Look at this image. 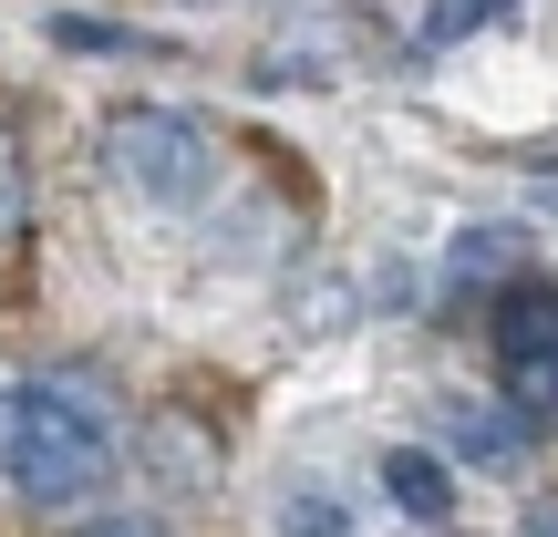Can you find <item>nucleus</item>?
Returning <instances> with one entry per match:
<instances>
[{
	"instance_id": "nucleus-3",
	"label": "nucleus",
	"mask_w": 558,
	"mask_h": 537,
	"mask_svg": "<svg viewBox=\"0 0 558 537\" xmlns=\"http://www.w3.org/2000/svg\"><path fill=\"white\" fill-rule=\"evenodd\" d=\"M497 393L527 424L558 414V279H507L497 290Z\"/></svg>"
},
{
	"instance_id": "nucleus-13",
	"label": "nucleus",
	"mask_w": 558,
	"mask_h": 537,
	"mask_svg": "<svg viewBox=\"0 0 558 537\" xmlns=\"http://www.w3.org/2000/svg\"><path fill=\"white\" fill-rule=\"evenodd\" d=\"M21 218H32V166H21L11 124H0V239H21Z\"/></svg>"
},
{
	"instance_id": "nucleus-9",
	"label": "nucleus",
	"mask_w": 558,
	"mask_h": 537,
	"mask_svg": "<svg viewBox=\"0 0 558 537\" xmlns=\"http://www.w3.org/2000/svg\"><path fill=\"white\" fill-rule=\"evenodd\" d=\"M527 0H424L414 11V52H456V41L497 32V21H518Z\"/></svg>"
},
{
	"instance_id": "nucleus-6",
	"label": "nucleus",
	"mask_w": 558,
	"mask_h": 537,
	"mask_svg": "<svg viewBox=\"0 0 558 537\" xmlns=\"http://www.w3.org/2000/svg\"><path fill=\"white\" fill-rule=\"evenodd\" d=\"M269 537H362V507L320 465H279L269 476Z\"/></svg>"
},
{
	"instance_id": "nucleus-2",
	"label": "nucleus",
	"mask_w": 558,
	"mask_h": 537,
	"mask_svg": "<svg viewBox=\"0 0 558 537\" xmlns=\"http://www.w3.org/2000/svg\"><path fill=\"white\" fill-rule=\"evenodd\" d=\"M104 176L156 218H207L228 186V145L197 103H114L104 114Z\"/></svg>"
},
{
	"instance_id": "nucleus-15",
	"label": "nucleus",
	"mask_w": 558,
	"mask_h": 537,
	"mask_svg": "<svg viewBox=\"0 0 558 537\" xmlns=\"http://www.w3.org/2000/svg\"><path fill=\"white\" fill-rule=\"evenodd\" d=\"M518 537H558V507H527V527Z\"/></svg>"
},
{
	"instance_id": "nucleus-10",
	"label": "nucleus",
	"mask_w": 558,
	"mask_h": 537,
	"mask_svg": "<svg viewBox=\"0 0 558 537\" xmlns=\"http://www.w3.org/2000/svg\"><path fill=\"white\" fill-rule=\"evenodd\" d=\"M518 259H527V228H497V218H486V228H456V248H445V269L476 279V290H507V269H518Z\"/></svg>"
},
{
	"instance_id": "nucleus-4",
	"label": "nucleus",
	"mask_w": 558,
	"mask_h": 537,
	"mask_svg": "<svg viewBox=\"0 0 558 537\" xmlns=\"http://www.w3.org/2000/svg\"><path fill=\"white\" fill-rule=\"evenodd\" d=\"M352 62H373V11H300L248 73L259 94H290V83H341Z\"/></svg>"
},
{
	"instance_id": "nucleus-12",
	"label": "nucleus",
	"mask_w": 558,
	"mask_h": 537,
	"mask_svg": "<svg viewBox=\"0 0 558 537\" xmlns=\"http://www.w3.org/2000/svg\"><path fill=\"white\" fill-rule=\"evenodd\" d=\"M352 310H362V290H352L341 269H331V279H311V290L290 300V320H300V331H331V320H352Z\"/></svg>"
},
{
	"instance_id": "nucleus-1",
	"label": "nucleus",
	"mask_w": 558,
	"mask_h": 537,
	"mask_svg": "<svg viewBox=\"0 0 558 537\" xmlns=\"http://www.w3.org/2000/svg\"><path fill=\"white\" fill-rule=\"evenodd\" d=\"M124 455V414H114V382L83 373V362H41L32 382L11 393V476L21 507H83Z\"/></svg>"
},
{
	"instance_id": "nucleus-14",
	"label": "nucleus",
	"mask_w": 558,
	"mask_h": 537,
	"mask_svg": "<svg viewBox=\"0 0 558 537\" xmlns=\"http://www.w3.org/2000/svg\"><path fill=\"white\" fill-rule=\"evenodd\" d=\"M73 537H177L166 517H94V527H73Z\"/></svg>"
},
{
	"instance_id": "nucleus-5",
	"label": "nucleus",
	"mask_w": 558,
	"mask_h": 537,
	"mask_svg": "<svg viewBox=\"0 0 558 537\" xmlns=\"http://www.w3.org/2000/svg\"><path fill=\"white\" fill-rule=\"evenodd\" d=\"M135 455H145V476L177 486V497H218V486H228V444L207 435L197 414H177V403L145 414V444H135Z\"/></svg>"
},
{
	"instance_id": "nucleus-17",
	"label": "nucleus",
	"mask_w": 558,
	"mask_h": 537,
	"mask_svg": "<svg viewBox=\"0 0 558 537\" xmlns=\"http://www.w3.org/2000/svg\"><path fill=\"white\" fill-rule=\"evenodd\" d=\"M414 537H456V527H414Z\"/></svg>"
},
{
	"instance_id": "nucleus-8",
	"label": "nucleus",
	"mask_w": 558,
	"mask_h": 537,
	"mask_svg": "<svg viewBox=\"0 0 558 537\" xmlns=\"http://www.w3.org/2000/svg\"><path fill=\"white\" fill-rule=\"evenodd\" d=\"M383 497H393L414 527H445L456 517V465H445L435 444H393V455H383Z\"/></svg>"
},
{
	"instance_id": "nucleus-7",
	"label": "nucleus",
	"mask_w": 558,
	"mask_h": 537,
	"mask_svg": "<svg viewBox=\"0 0 558 537\" xmlns=\"http://www.w3.org/2000/svg\"><path fill=\"white\" fill-rule=\"evenodd\" d=\"M435 424H445V455H456V465H497V476H507V465L527 455V414L507 393L497 403H486V393H445Z\"/></svg>"
},
{
	"instance_id": "nucleus-11",
	"label": "nucleus",
	"mask_w": 558,
	"mask_h": 537,
	"mask_svg": "<svg viewBox=\"0 0 558 537\" xmlns=\"http://www.w3.org/2000/svg\"><path fill=\"white\" fill-rule=\"evenodd\" d=\"M52 52H104V62H145V52H166V41L124 32V21H94V11H52Z\"/></svg>"
},
{
	"instance_id": "nucleus-16",
	"label": "nucleus",
	"mask_w": 558,
	"mask_h": 537,
	"mask_svg": "<svg viewBox=\"0 0 558 537\" xmlns=\"http://www.w3.org/2000/svg\"><path fill=\"white\" fill-rule=\"evenodd\" d=\"M0 455H11V393H0Z\"/></svg>"
}]
</instances>
